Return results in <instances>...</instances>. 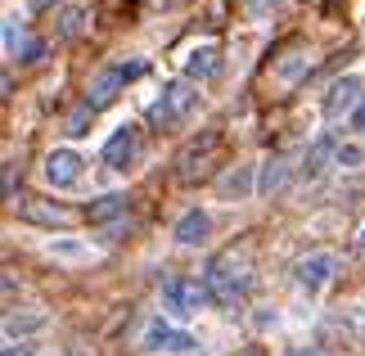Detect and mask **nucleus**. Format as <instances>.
<instances>
[{
  "mask_svg": "<svg viewBox=\"0 0 365 356\" xmlns=\"http://www.w3.org/2000/svg\"><path fill=\"white\" fill-rule=\"evenodd\" d=\"M207 289H212L217 302H235V297H244L248 289V248L235 258V248L230 253H221V258H212V266H207Z\"/></svg>",
  "mask_w": 365,
  "mask_h": 356,
  "instance_id": "nucleus-1",
  "label": "nucleus"
},
{
  "mask_svg": "<svg viewBox=\"0 0 365 356\" xmlns=\"http://www.w3.org/2000/svg\"><path fill=\"white\" fill-rule=\"evenodd\" d=\"M207 302H212V289H207V280H185V275H176V280L163 284V307L172 311L176 320L199 316Z\"/></svg>",
  "mask_w": 365,
  "mask_h": 356,
  "instance_id": "nucleus-2",
  "label": "nucleus"
},
{
  "mask_svg": "<svg viewBox=\"0 0 365 356\" xmlns=\"http://www.w3.org/2000/svg\"><path fill=\"white\" fill-rule=\"evenodd\" d=\"M194 104H199V86H194V81H167V86H163V99H153L149 118L158 122V126H172V122L185 118Z\"/></svg>",
  "mask_w": 365,
  "mask_h": 356,
  "instance_id": "nucleus-3",
  "label": "nucleus"
},
{
  "mask_svg": "<svg viewBox=\"0 0 365 356\" xmlns=\"http://www.w3.org/2000/svg\"><path fill=\"white\" fill-rule=\"evenodd\" d=\"M217 149H221V131H203V140H190L185 153H180V180H194L199 172H207Z\"/></svg>",
  "mask_w": 365,
  "mask_h": 356,
  "instance_id": "nucleus-4",
  "label": "nucleus"
},
{
  "mask_svg": "<svg viewBox=\"0 0 365 356\" xmlns=\"http://www.w3.org/2000/svg\"><path fill=\"white\" fill-rule=\"evenodd\" d=\"M46 180L54 185V190H73V185L81 180V153L77 149H54L46 158Z\"/></svg>",
  "mask_w": 365,
  "mask_h": 356,
  "instance_id": "nucleus-5",
  "label": "nucleus"
},
{
  "mask_svg": "<svg viewBox=\"0 0 365 356\" xmlns=\"http://www.w3.org/2000/svg\"><path fill=\"white\" fill-rule=\"evenodd\" d=\"M334 270H339V258H334V253H312V258L298 262V284L307 293H316V289H325L334 280Z\"/></svg>",
  "mask_w": 365,
  "mask_h": 356,
  "instance_id": "nucleus-6",
  "label": "nucleus"
},
{
  "mask_svg": "<svg viewBox=\"0 0 365 356\" xmlns=\"http://www.w3.org/2000/svg\"><path fill=\"white\" fill-rule=\"evenodd\" d=\"M135 153H140V131L126 122V126H118V131H113V140L104 145V163L118 167V172H126V167L135 163Z\"/></svg>",
  "mask_w": 365,
  "mask_h": 356,
  "instance_id": "nucleus-7",
  "label": "nucleus"
},
{
  "mask_svg": "<svg viewBox=\"0 0 365 356\" xmlns=\"http://www.w3.org/2000/svg\"><path fill=\"white\" fill-rule=\"evenodd\" d=\"M207 230H212V217H207L203 208H190L185 217L176 221V244H203Z\"/></svg>",
  "mask_w": 365,
  "mask_h": 356,
  "instance_id": "nucleus-8",
  "label": "nucleus"
},
{
  "mask_svg": "<svg viewBox=\"0 0 365 356\" xmlns=\"http://www.w3.org/2000/svg\"><path fill=\"white\" fill-rule=\"evenodd\" d=\"M356 99H361V77H343L339 81V86H334L329 91V118H343V113H356L361 104H356Z\"/></svg>",
  "mask_w": 365,
  "mask_h": 356,
  "instance_id": "nucleus-9",
  "label": "nucleus"
},
{
  "mask_svg": "<svg viewBox=\"0 0 365 356\" xmlns=\"http://www.w3.org/2000/svg\"><path fill=\"white\" fill-rule=\"evenodd\" d=\"M217 68H221V50L217 46H194L190 59H185V77L190 81H203V77H212Z\"/></svg>",
  "mask_w": 365,
  "mask_h": 356,
  "instance_id": "nucleus-10",
  "label": "nucleus"
},
{
  "mask_svg": "<svg viewBox=\"0 0 365 356\" xmlns=\"http://www.w3.org/2000/svg\"><path fill=\"white\" fill-rule=\"evenodd\" d=\"M122 81H126V77H122V68H104V73L91 81V99H86V104H91V108L108 104V99H113V95L122 91Z\"/></svg>",
  "mask_w": 365,
  "mask_h": 356,
  "instance_id": "nucleus-11",
  "label": "nucleus"
},
{
  "mask_svg": "<svg viewBox=\"0 0 365 356\" xmlns=\"http://www.w3.org/2000/svg\"><path fill=\"white\" fill-rule=\"evenodd\" d=\"M284 185H289V163H284V158L262 163V176H257V190H262V194H279Z\"/></svg>",
  "mask_w": 365,
  "mask_h": 356,
  "instance_id": "nucleus-12",
  "label": "nucleus"
},
{
  "mask_svg": "<svg viewBox=\"0 0 365 356\" xmlns=\"http://www.w3.org/2000/svg\"><path fill=\"white\" fill-rule=\"evenodd\" d=\"M46 253L54 262H91V244H81V239H50Z\"/></svg>",
  "mask_w": 365,
  "mask_h": 356,
  "instance_id": "nucleus-13",
  "label": "nucleus"
},
{
  "mask_svg": "<svg viewBox=\"0 0 365 356\" xmlns=\"http://www.w3.org/2000/svg\"><path fill=\"white\" fill-rule=\"evenodd\" d=\"M334 153H339V145H334V140H316V145L307 149V158H302V176H307V180L320 176V172H325V158H334Z\"/></svg>",
  "mask_w": 365,
  "mask_h": 356,
  "instance_id": "nucleus-14",
  "label": "nucleus"
},
{
  "mask_svg": "<svg viewBox=\"0 0 365 356\" xmlns=\"http://www.w3.org/2000/svg\"><path fill=\"white\" fill-rule=\"evenodd\" d=\"M46 325V311H9L5 316V334L19 338V334H36Z\"/></svg>",
  "mask_w": 365,
  "mask_h": 356,
  "instance_id": "nucleus-15",
  "label": "nucleus"
},
{
  "mask_svg": "<svg viewBox=\"0 0 365 356\" xmlns=\"http://www.w3.org/2000/svg\"><path fill=\"white\" fill-rule=\"evenodd\" d=\"M248 190H252V167H235V172H226L221 185H217L221 198H244Z\"/></svg>",
  "mask_w": 365,
  "mask_h": 356,
  "instance_id": "nucleus-16",
  "label": "nucleus"
},
{
  "mask_svg": "<svg viewBox=\"0 0 365 356\" xmlns=\"http://www.w3.org/2000/svg\"><path fill=\"white\" fill-rule=\"evenodd\" d=\"M23 221H36V225H59L68 221L63 208H50V203H23Z\"/></svg>",
  "mask_w": 365,
  "mask_h": 356,
  "instance_id": "nucleus-17",
  "label": "nucleus"
},
{
  "mask_svg": "<svg viewBox=\"0 0 365 356\" xmlns=\"http://www.w3.org/2000/svg\"><path fill=\"white\" fill-rule=\"evenodd\" d=\"M113 217H126V198L122 194H104L100 203H91V221H113Z\"/></svg>",
  "mask_w": 365,
  "mask_h": 356,
  "instance_id": "nucleus-18",
  "label": "nucleus"
},
{
  "mask_svg": "<svg viewBox=\"0 0 365 356\" xmlns=\"http://www.w3.org/2000/svg\"><path fill=\"white\" fill-rule=\"evenodd\" d=\"M172 334H176V330H172L167 320H153L149 330H145V347H149V352H167V343H172Z\"/></svg>",
  "mask_w": 365,
  "mask_h": 356,
  "instance_id": "nucleus-19",
  "label": "nucleus"
},
{
  "mask_svg": "<svg viewBox=\"0 0 365 356\" xmlns=\"http://www.w3.org/2000/svg\"><path fill=\"white\" fill-rule=\"evenodd\" d=\"M334 163H339L343 172H356V167L365 163V149H361V145H339V153H334Z\"/></svg>",
  "mask_w": 365,
  "mask_h": 356,
  "instance_id": "nucleus-20",
  "label": "nucleus"
},
{
  "mask_svg": "<svg viewBox=\"0 0 365 356\" xmlns=\"http://www.w3.org/2000/svg\"><path fill=\"white\" fill-rule=\"evenodd\" d=\"M91 113H95L91 104H81V108L73 113V118H68V136H73V140H77V136H86V126H91Z\"/></svg>",
  "mask_w": 365,
  "mask_h": 356,
  "instance_id": "nucleus-21",
  "label": "nucleus"
},
{
  "mask_svg": "<svg viewBox=\"0 0 365 356\" xmlns=\"http://www.w3.org/2000/svg\"><path fill=\"white\" fill-rule=\"evenodd\" d=\"M356 330V334H365V307H347V311H339V330Z\"/></svg>",
  "mask_w": 365,
  "mask_h": 356,
  "instance_id": "nucleus-22",
  "label": "nucleus"
},
{
  "mask_svg": "<svg viewBox=\"0 0 365 356\" xmlns=\"http://www.w3.org/2000/svg\"><path fill=\"white\" fill-rule=\"evenodd\" d=\"M302 73H307V59H302V54H289V59L279 63V77H284V81H298Z\"/></svg>",
  "mask_w": 365,
  "mask_h": 356,
  "instance_id": "nucleus-23",
  "label": "nucleus"
},
{
  "mask_svg": "<svg viewBox=\"0 0 365 356\" xmlns=\"http://www.w3.org/2000/svg\"><path fill=\"white\" fill-rule=\"evenodd\" d=\"M81 23H86V14H81V9H63V27H59V32L63 36H77Z\"/></svg>",
  "mask_w": 365,
  "mask_h": 356,
  "instance_id": "nucleus-24",
  "label": "nucleus"
},
{
  "mask_svg": "<svg viewBox=\"0 0 365 356\" xmlns=\"http://www.w3.org/2000/svg\"><path fill=\"white\" fill-rule=\"evenodd\" d=\"M19 36H23V27H19V19H5V50H9V54L19 50Z\"/></svg>",
  "mask_w": 365,
  "mask_h": 356,
  "instance_id": "nucleus-25",
  "label": "nucleus"
},
{
  "mask_svg": "<svg viewBox=\"0 0 365 356\" xmlns=\"http://www.w3.org/2000/svg\"><path fill=\"white\" fill-rule=\"evenodd\" d=\"M41 54H46V46H41V41H27V46H23V63H36Z\"/></svg>",
  "mask_w": 365,
  "mask_h": 356,
  "instance_id": "nucleus-26",
  "label": "nucleus"
},
{
  "mask_svg": "<svg viewBox=\"0 0 365 356\" xmlns=\"http://www.w3.org/2000/svg\"><path fill=\"white\" fill-rule=\"evenodd\" d=\"M190 347H194L190 334H172V343H167V352H190Z\"/></svg>",
  "mask_w": 365,
  "mask_h": 356,
  "instance_id": "nucleus-27",
  "label": "nucleus"
},
{
  "mask_svg": "<svg viewBox=\"0 0 365 356\" xmlns=\"http://www.w3.org/2000/svg\"><path fill=\"white\" fill-rule=\"evenodd\" d=\"M248 9H252V19H262L266 9H279V0H248Z\"/></svg>",
  "mask_w": 365,
  "mask_h": 356,
  "instance_id": "nucleus-28",
  "label": "nucleus"
},
{
  "mask_svg": "<svg viewBox=\"0 0 365 356\" xmlns=\"http://www.w3.org/2000/svg\"><path fill=\"white\" fill-rule=\"evenodd\" d=\"M145 68H149L145 59H135V63H122V77H126V81H131V77H140V73H145Z\"/></svg>",
  "mask_w": 365,
  "mask_h": 356,
  "instance_id": "nucleus-29",
  "label": "nucleus"
},
{
  "mask_svg": "<svg viewBox=\"0 0 365 356\" xmlns=\"http://www.w3.org/2000/svg\"><path fill=\"white\" fill-rule=\"evenodd\" d=\"M5 356H32V347H23V343H9V347H5Z\"/></svg>",
  "mask_w": 365,
  "mask_h": 356,
  "instance_id": "nucleus-30",
  "label": "nucleus"
},
{
  "mask_svg": "<svg viewBox=\"0 0 365 356\" xmlns=\"http://www.w3.org/2000/svg\"><path fill=\"white\" fill-rule=\"evenodd\" d=\"M352 122H356V131H365V104H361V108L352 113Z\"/></svg>",
  "mask_w": 365,
  "mask_h": 356,
  "instance_id": "nucleus-31",
  "label": "nucleus"
},
{
  "mask_svg": "<svg viewBox=\"0 0 365 356\" xmlns=\"http://www.w3.org/2000/svg\"><path fill=\"white\" fill-rule=\"evenodd\" d=\"M284 356H320V352H302V347H289Z\"/></svg>",
  "mask_w": 365,
  "mask_h": 356,
  "instance_id": "nucleus-32",
  "label": "nucleus"
},
{
  "mask_svg": "<svg viewBox=\"0 0 365 356\" xmlns=\"http://www.w3.org/2000/svg\"><path fill=\"white\" fill-rule=\"evenodd\" d=\"M32 5H36V9H46V5H50V0H32Z\"/></svg>",
  "mask_w": 365,
  "mask_h": 356,
  "instance_id": "nucleus-33",
  "label": "nucleus"
},
{
  "mask_svg": "<svg viewBox=\"0 0 365 356\" xmlns=\"http://www.w3.org/2000/svg\"><path fill=\"white\" fill-rule=\"evenodd\" d=\"M361 253H365V230H361Z\"/></svg>",
  "mask_w": 365,
  "mask_h": 356,
  "instance_id": "nucleus-34",
  "label": "nucleus"
},
{
  "mask_svg": "<svg viewBox=\"0 0 365 356\" xmlns=\"http://www.w3.org/2000/svg\"><path fill=\"white\" fill-rule=\"evenodd\" d=\"M244 356H257V352H244Z\"/></svg>",
  "mask_w": 365,
  "mask_h": 356,
  "instance_id": "nucleus-35",
  "label": "nucleus"
}]
</instances>
